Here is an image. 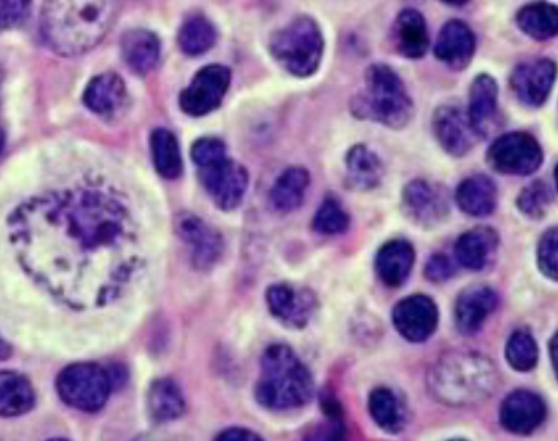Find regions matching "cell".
I'll list each match as a JSON object with an SVG mask.
<instances>
[{
    "instance_id": "6da1fadb",
    "label": "cell",
    "mask_w": 558,
    "mask_h": 441,
    "mask_svg": "<svg viewBox=\"0 0 558 441\" xmlns=\"http://www.w3.org/2000/svg\"><path fill=\"white\" fill-rule=\"evenodd\" d=\"M11 241L33 279L71 306H104L136 272L130 210L100 188L48 192L12 214Z\"/></svg>"
},
{
    "instance_id": "7a4b0ae2",
    "label": "cell",
    "mask_w": 558,
    "mask_h": 441,
    "mask_svg": "<svg viewBox=\"0 0 558 441\" xmlns=\"http://www.w3.org/2000/svg\"><path fill=\"white\" fill-rule=\"evenodd\" d=\"M122 0H46L41 32L61 57L87 53L113 27Z\"/></svg>"
},
{
    "instance_id": "3957f363",
    "label": "cell",
    "mask_w": 558,
    "mask_h": 441,
    "mask_svg": "<svg viewBox=\"0 0 558 441\" xmlns=\"http://www.w3.org/2000/svg\"><path fill=\"white\" fill-rule=\"evenodd\" d=\"M500 385L496 362L475 350H450L428 368L427 391L438 404L472 408L487 402Z\"/></svg>"
},
{
    "instance_id": "277c9868",
    "label": "cell",
    "mask_w": 558,
    "mask_h": 441,
    "mask_svg": "<svg viewBox=\"0 0 558 441\" xmlns=\"http://www.w3.org/2000/svg\"><path fill=\"white\" fill-rule=\"evenodd\" d=\"M315 395V383L308 367L291 346L276 344L262 358V372L255 384V400L270 410L300 409Z\"/></svg>"
},
{
    "instance_id": "5b68a950",
    "label": "cell",
    "mask_w": 558,
    "mask_h": 441,
    "mask_svg": "<svg viewBox=\"0 0 558 441\" xmlns=\"http://www.w3.org/2000/svg\"><path fill=\"white\" fill-rule=\"evenodd\" d=\"M351 112L362 121L402 130L413 117V102L395 70L374 63L365 72L364 88L352 98Z\"/></svg>"
},
{
    "instance_id": "8992f818",
    "label": "cell",
    "mask_w": 558,
    "mask_h": 441,
    "mask_svg": "<svg viewBox=\"0 0 558 441\" xmlns=\"http://www.w3.org/2000/svg\"><path fill=\"white\" fill-rule=\"evenodd\" d=\"M270 53L289 74L298 79L314 75L324 55V36L317 21L298 16L271 37Z\"/></svg>"
},
{
    "instance_id": "52a82bcc",
    "label": "cell",
    "mask_w": 558,
    "mask_h": 441,
    "mask_svg": "<svg viewBox=\"0 0 558 441\" xmlns=\"http://www.w3.org/2000/svg\"><path fill=\"white\" fill-rule=\"evenodd\" d=\"M57 389L61 400L71 408L96 413L106 405L112 391V379L96 363H74L58 377Z\"/></svg>"
},
{
    "instance_id": "ba28073f",
    "label": "cell",
    "mask_w": 558,
    "mask_h": 441,
    "mask_svg": "<svg viewBox=\"0 0 558 441\" xmlns=\"http://www.w3.org/2000/svg\"><path fill=\"white\" fill-rule=\"evenodd\" d=\"M487 163L494 172L506 177H530L543 166L544 152L534 135L509 132L489 145Z\"/></svg>"
},
{
    "instance_id": "9c48e42d",
    "label": "cell",
    "mask_w": 558,
    "mask_h": 441,
    "mask_svg": "<svg viewBox=\"0 0 558 441\" xmlns=\"http://www.w3.org/2000/svg\"><path fill=\"white\" fill-rule=\"evenodd\" d=\"M400 208L413 225L425 229L436 228L449 216V194L446 188L436 183L413 179L403 188Z\"/></svg>"
},
{
    "instance_id": "30bf717a",
    "label": "cell",
    "mask_w": 558,
    "mask_h": 441,
    "mask_svg": "<svg viewBox=\"0 0 558 441\" xmlns=\"http://www.w3.org/2000/svg\"><path fill=\"white\" fill-rule=\"evenodd\" d=\"M199 179L207 194L223 212L240 207L248 191V172L244 166L229 157L199 169Z\"/></svg>"
},
{
    "instance_id": "8fae6325",
    "label": "cell",
    "mask_w": 558,
    "mask_h": 441,
    "mask_svg": "<svg viewBox=\"0 0 558 441\" xmlns=\"http://www.w3.org/2000/svg\"><path fill=\"white\" fill-rule=\"evenodd\" d=\"M440 321L436 301L428 295L415 294L400 299L391 312L396 332L411 344H424L432 339Z\"/></svg>"
},
{
    "instance_id": "7c38bea8",
    "label": "cell",
    "mask_w": 558,
    "mask_h": 441,
    "mask_svg": "<svg viewBox=\"0 0 558 441\" xmlns=\"http://www.w3.org/2000/svg\"><path fill=\"white\" fill-rule=\"evenodd\" d=\"M266 301L271 315L292 330L305 329L318 308L317 295L313 290L292 284L270 286Z\"/></svg>"
},
{
    "instance_id": "4fadbf2b",
    "label": "cell",
    "mask_w": 558,
    "mask_h": 441,
    "mask_svg": "<svg viewBox=\"0 0 558 441\" xmlns=\"http://www.w3.org/2000/svg\"><path fill=\"white\" fill-rule=\"evenodd\" d=\"M230 80L229 68L223 65H208L194 76L190 87L183 90L179 105L190 117L198 118L211 114L223 102L228 93Z\"/></svg>"
},
{
    "instance_id": "5bb4252c",
    "label": "cell",
    "mask_w": 558,
    "mask_h": 441,
    "mask_svg": "<svg viewBox=\"0 0 558 441\" xmlns=\"http://www.w3.org/2000/svg\"><path fill=\"white\" fill-rule=\"evenodd\" d=\"M433 132L447 154L463 157L474 150L480 135L471 126L466 110L458 103H446L433 115Z\"/></svg>"
},
{
    "instance_id": "9a60e30c",
    "label": "cell",
    "mask_w": 558,
    "mask_h": 441,
    "mask_svg": "<svg viewBox=\"0 0 558 441\" xmlns=\"http://www.w3.org/2000/svg\"><path fill=\"white\" fill-rule=\"evenodd\" d=\"M547 413V404L538 393L519 389L501 402L498 417L501 427L510 434L531 436L543 426Z\"/></svg>"
},
{
    "instance_id": "2e32d148",
    "label": "cell",
    "mask_w": 558,
    "mask_h": 441,
    "mask_svg": "<svg viewBox=\"0 0 558 441\" xmlns=\"http://www.w3.org/2000/svg\"><path fill=\"white\" fill-rule=\"evenodd\" d=\"M557 68L551 59H532L517 67L510 85L519 102L530 107H541L551 94Z\"/></svg>"
},
{
    "instance_id": "e0dca14e",
    "label": "cell",
    "mask_w": 558,
    "mask_h": 441,
    "mask_svg": "<svg viewBox=\"0 0 558 441\" xmlns=\"http://www.w3.org/2000/svg\"><path fill=\"white\" fill-rule=\"evenodd\" d=\"M500 297L489 286H471L464 289L454 303V324L459 333L474 336L484 329L496 312Z\"/></svg>"
},
{
    "instance_id": "ac0fdd59",
    "label": "cell",
    "mask_w": 558,
    "mask_h": 441,
    "mask_svg": "<svg viewBox=\"0 0 558 441\" xmlns=\"http://www.w3.org/2000/svg\"><path fill=\"white\" fill-rule=\"evenodd\" d=\"M177 230L183 242L193 250L194 264L198 269H210L223 254L225 242L221 235L203 218L194 214H181L177 221Z\"/></svg>"
},
{
    "instance_id": "d6986e66",
    "label": "cell",
    "mask_w": 558,
    "mask_h": 441,
    "mask_svg": "<svg viewBox=\"0 0 558 441\" xmlns=\"http://www.w3.org/2000/svg\"><path fill=\"white\" fill-rule=\"evenodd\" d=\"M476 50L472 28L460 20H451L438 34L434 53L451 71H463L471 65Z\"/></svg>"
},
{
    "instance_id": "ffe728a7",
    "label": "cell",
    "mask_w": 558,
    "mask_h": 441,
    "mask_svg": "<svg viewBox=\"0 0 558 441\" xmlns=\"http://www.w3.org/2000/svg\"><path fill=\"white\" fill-rule=\"evenodd\" d=\"M500 237L488 226H478L460 235L454 246L456 261L470 272H483L496 260Z\"/></svg>"
},
{
    "instance_id": "44dd1931",
    "label": "cell",
    "mask_w": 558,
    "mask_h": 441,
    "mask_svg": "<svg viewBox=\"0 0 558 441\" xmlns=\"http://www.w3.org/2000/svg\"><path fill=\"white\" fill-rule=\"evenodd\" d=\"M468 118L480 139H487L498 126V84L492 75L476 76L470 90Z\"/></svg>"
},
{
    "instance_id": "7402d4cb",
    "label": "cell",
    "mask_w": 558,
    "mask_h": 441,
    "mask_svg": "<svg viewBox=\"0 0 558 441\" xmlns=\"http://www.w3.org/2000/svg\"><path fill=\"white\" fill-rule=\"evenodd\" d=\"M416 252L407 239H391L377 251L374 269L387 288L396 289L407 284L415 265Z\"/></svg>"
},
{
    "instance_id": "603a6c76",
    "label": "cell",
    "mask_w": 558,
    "mask_h": 441,
    "mask_svg": "<svg viewBox=\"0 0 558 441\" xmlns=\"http://www.w3.org/2000/svg\"><path fill=\"white\" fill-rule=\"evenodd\" d=\"M344 166H347L348 187L353 191L377 190L385 181V163L368 145H353L344 157Z\"/></svg>"
},
{
    "instance_id": "cb8c5ba5",
    "label": "cell",
    "mask_w": 558,
    "mask_h": 441,
    "mask_svg": "<svg viewBox=\"0 0 558 441\" xmlns=\"http://www.w3.org/2000/svg\"><path fill=\"white\" fill-rule=\"evenodd\" d=\"M456 204L466 216H492L498 204V188L487 175H472L459 183L454 192Z\"/></svg>"
},
{
    "instance_id": "d4e9b609",
    "label": "cell",
    "mask_w": 558,
    "mask_h": 441,
    "mask_svg": "<svg viewBox=\"0 0 558 441\" xmlns=\"http://www.w3.org/2000/svg\"><path fill=\"white\" fill-rule=\"evenodd\" d=\"M396 50L407 59H421L429 49L427 21L416 10L400 12L393 25Z\"/></svg>"
},
{
    "instance_id": "484cf974",
    "label": "cell",
    "mask_w": 558,
    "mask_h": 441,
    "mask_svg": "<svg viewBox=\"0 0 558 441\" xmlns=\"http://www.w3.org/2000/svg\"><path fill=\"white\" fill-rule=\"evenodd\" d=\"M159 37L148 29H131L122 38V57L135 74L147 75L160 61Z\"/></svg>"
},
{
    "instance_id": "4316f807",
    "label": "cell",
    "mask_w": 558,
    "mask_h": 441,
    "mask_svg": "<svg viewBox=\"0 0 558 441\" xmlns=\"http://www.w3.org/2000/svg\"><path fill=\"white\" fill-rule=\"evenodd\" d=\"M371 419L387 434H400L408 426V408L390 388H376L368 396Z\"/></svg>"
},
{
    "instance_id": "83f0119b",
    "label": "cell",
    "mask_w": 558,
    "mask_h": 441,
    "mask_svg": "<svg viewBox=\"0 0 558 441\" xmlns=\"http://www.w3.org/2000/svg\"><path fill=\"white\" fill-rule=\"evenodd\" d=\"M126 88L121 76L106 72L89 81L84 92L85 106L93 114L110 117L117 114L125 102Z\"/></svg>"
},
{
    "instance_id": "f1b7e54d",
    "label": "cell",
    "mask_w": 558,
    "mask_h": 441,
    "mask_svg": "<svg viewBox=\"0 0 558 441\" xmlns=\"http://www.w3.org/2000/svg\"><path fill=\"white\" fill-rule=\"evenodd\" d=\"M311 186V175L302 166H292L276 179L270 191V203L276 212H296L305 203Z\"/></svg>"
},
{
    "instance_id": "f546056e",
    "label": "cell",
    "mask_w": 558,
    "mask_h": 441,
    "mask_svg": "<svg viewBox=\"0 0 558 441\" xmlns=\"http://www.w3.org/2000/svg\"><path fill=\"white\" fill-rule=\"evenodd\" d=\"M36 404L32 383L20 372L0 370V417L14 418L29 413Z\"/></svg>"
},
{
    "instance_id": "4dcf8cb0",
    "label": "cell",
    "mask_w": 558,
    "mask_h": 441,
    "mask_svg": "<svg viewBox=\"0 0 558 441\" xmlns=\"http://www.w3.org/2000/svg\"><path fill=\"white\" fill-rule=\"evenodd\" d=\"M148 410L157 422L181 418L186 410L185 396L173 380L160 379L148 391Z\"/></svg>"
},
{
    "instance_id": "1f68e13d",
    "label": "cell",
    "mask_w": 558,
    "mask_h": 441,
    "mask_svg": "<svg viewBox=\"0 0 558 441\" xmlns=\"http://www.w3.org/2000/svg\"><path fill=\"white\" fill-rule=\"evenodd\" d=\"M517 24L527 37L538 41L549 40L558 32L557 7L545 0L527 3L518 12Z\"/></svg>"
},
{
    "instance_id": "d6a6232c",
    "label": "cell",
    "mask_w": 558,
    "mask_h": 441,
    "mask_svg": "<svg viewBox=\"0 0 558 441\" xmlns=\"http://www.w3.org/2000/svg\"><path fill=\"white\" fill-rule=\"evenodd\" d=\"M153 165L160 177L177 179L182 174V154L177 136L166 128H157L150 139Z\"/></svg>"
},
{
    "instance_id": "836d02e7",
    "label": "cell",
    "mask_w": 558,
    "mask_h": 441,
    "mask_svg": "<svg viewBox=\"0 0 558 441\" xmlns=\"http://www.w3.org/2000/svg\"><path fill=\"white\" fill-rule=\"evenodd\" d=\"M216 41L215 25L203 15L191 16L179 29V47L189 57H202V55L213 49Z\"/></svg>"
},
{
    "instance_id": "e575fe53",
    "label": "cell",
    "mask_w": 558,
    "mask_h": 441,
    "mask_svg": "<svg viewBox=\"0 0 558 441\" xmlns=\"http://www.w3.org/2000/svg\"><path fill=\"white\" fill-rule=\"evenodd\" d=\"M505 355L511 370L530 372L538 366L539 346L530 330L521 329L511 333L506 344Z\"/></svg>"
},
{
    "instance_id": "d590c367",
    "label": "cell",
    "mask_w": 558,
    "mask_h": 441,
    "mask_svg": "<svg viewBox=\"0 0 558 441\" xmlns=\"http://www.w3.org/2000/svg\"><path fill=\"white\" fill-rule=\"evenodd\" d=\"M319 408L324 415V422L319 424L313 432V439L340 440L347 436V422H344V409L342 402L333 392L319 393Z\"/></svg>"
},
{
    "instance_id": "8d00e7d4",
    "label": "cell",
    "mask_w": 558,
    "mask_h": 441,
    "mask_svg": "<svg viewBox=\"0 0 558 441\" xmlns=\"http://www.w3.org/2000/svg\"><path fill=\"white\" fill-rule=\"evenodd\" d=\"M554 200H556V192H554L551 186L536 179L519 192L517 207L519 213L530 218V221H541L548 213Z\"/></svg>"
},
{
    "instance_id": "74e56055",
    "label": "cell",
    "mask_w": 558,
    "mask_h": 441,
    "mask_svg": "<svg viewBox=\"0 0 558 441\" xmlns=\"http://www.w3.org/2000/svg\"><path fill=\"white\" fill-rule=\"evenodd\" d=\"M351 228V216L336 199H326L319 205L313 218V230L323 237H336L347 234Z\"/></svg>"
},
{
    "instance_id": "f35d334b",
    "label": "cell",
    "mask_w": 558,
    "mask_h": 441,
    "mask_svg": "<svg viewBox=\"0 0 558 441\" xmlns=\"http://www.w3.org/2000/svg\"><path fill=\"white\" fill-rule=\"evenodd\" d=\"M536 265L539 273L549 282L558 279V230L557 226L548 228L541 235L536 247Z\"/></svg>"
},
{
    "instance_id": "ab89813d",
    "label": "cell",
    "mask_w": 558,
    "mask_h": 441,
    "mask_svg": "<svg viewBox=\"0 0 558 441\" xmlns=\"http://www.w3.org/2000/svg\"><path fill=\"white\" fill-rule=\"evenodd\" d=\"M191 156L195 165L199 169L207 168V166L215 165V163L223 160L228 157V150L223 141L217 139H203L198 140L191 150Z\"/></svg>"
},
{
    "instance_id": "60d3db41",
    "label": "cell",
    "mask_w": 558,
    "mask_h": 441,
    "mask_svg": "<svg viewBox=\"0 0 558 441\" xmlns=\"http://www.w3.org/2000/svg\"><path fill=\"white\" fill-rule=\"evenodd\" d=\"M29 11H32V0H0V32L25 23Z\"/></svg>"
},
{
    "instance_id": "b9f144b4",
    "label": "cell",
    "mask_w": 558,
    "mask_h": 441,
    "mask_svg": "<svg viewBox=\"0 0 558 441\" xmlns=\"http://www.w3.org/2000/svg\"><path fill=\"white\" fill-rule=\"evenodd\" d=\"M425 279L432 282V284H446L456 274V267L453 261L449 255L437 252L429 257L427 264L424 269Z\"/></svg>"
},
{
    "instance_id": "7bdbcfd3",
    "label": "cell",
    "mask_w": 558,
    "mask_h": 441,
    "mask_svg": "<svg viewBox=\"0 0 558 441\" xmlns=\"http://www.w3.org/2000/svg\"><path fill=\"white\" fill-rule=\"evenodd\" d=\"M219 440H262V437L257 434V432L248 430V428H242V427H232L228 428V430L221 431L220 436L217 437Z\"/></svg>"
},
{
    "instance_id": "ee69618b",
    "label": "cell",
    "mask_w": 558,
    "mask_h": 441,
    "mask_svg": "<svg viewBox=\"0 0 558 441\" xmlns=\"http://www.w3.org/2000/svg\"><path fill=\"white\" fill-rule=\"evenodd\" d=\"M557 346H558V335L554 333L551 339H549V359H551V366L554 374L557 376Z\"/></svg>"
},
{
    "instance_id": "f6af8a7d",
    "label": "cell",
    "mask_w": 558,
    "mask_h": 441,
    "mask_svg": "<svg viewBox=\"0 0 558 441\" xmlns=\"http://www.w3.org/2000/svg\"><path fill=\"white\" fill-rule=\"evenodd\" d=\"M12 355L11 346L5 341L0 339V361H7Z\"/></svg>"
},
{
    "instance_id": "bcb514c9",
    "label": "cell",
    "mask_w": 558,
    "mask_h": 441,
    "mask_svg": "<svg viewBox=\"0 0 558 441\" xmlns=\"http://www.w3.org/2000/svg\"><path fill=\"white\" fill-rule=\"evenodd\" d=\"M441 2L451 7H462L464 3L470 2V0H441Z\"/></svg>"
},
{
    "instance_id": "7dc6e473",
    "label": "cell",
    "mask_w": 558,
    "mask_h": 441,
    "mask_svg": "<svg viewBox=\"0 0 558 441\" xmlns=\"http://www.w3.org/2000/svg\"><path fill=\"white\" fill-rule=\"evenodd\" d=\"M5 143H7L5 131H3L2 127H0V153H2L3 147H5Z\"/></svg>"
}]
</instances>
